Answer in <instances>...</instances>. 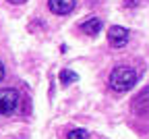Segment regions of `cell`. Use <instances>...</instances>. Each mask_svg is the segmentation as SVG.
Returning a JSON list of instances; mask_svg holds the SVG:
<instances>
[{
    "label": "cell",
    "instance_id": "obj_1",
    "mask_svg": "<svg viewBox=\"0 0 149 139\" xmlns=\"http://www.w3.org/2000/svg\"><path fill=\"white\" fill-rule=\"evenodd\" d=\"M137 81H139V73L133 67H126V65L116 67L114 71L110 73V77H108V83H110L112 91H116V93L128 91L130 87H135Z\"/></svg>",
    "mask_w": 149,
    "mask_h": 139
},
{
    "label": "cell",
    "instance_id": "obj_3",
    "mask_svg": "<svg viewBox=\"0 0 149 139\" xmlns=\"http://www.w3.org/2000/svg\"><path fill=\"white\" fill-rule=\"evenodd\" d=\"M108 44L112 48H124L128 44V29L120 25H112L108 29Z\"/></svg>",
    "mask_w": 149,
    "mask_h": 139
},
{
    "label": "cell",
    "instance_id": "obj_6",
    "mask_svg": "<svg viewBox=\"0 0 149 139\" xmlns=\"http://www.w3.org/2000/svg\"><path fill=\"white\" fill-rule=\"evenodd\" d=\"M102 27H104V21L100 17H91V19H87V21L81 25V29L87 33V35H97L100 31H102Z\"/></svg>",
    "mask_w": 149,
    "mask_h": 139
},
{
    "label": "cell",
    "instance_id": "obj_8",
    "mask_svg": "<svg viewBox=\"0 0 149 139\" xmlns=\"http://www.w3.org/2000/svg\"><path fill=\"white\" fill-rule=\"evenodd\" d=\"M89 135H87V131L85 129H72V131H68V135H66V139H87Z\"/></svg>",
    "mask_w": 149,
    "mask_h": 139
},
{
    "label": "cell",
    "instance_id": "obj_2",
    "mask_svg": "<svg viewBox=\"0 0 149 139\" xmlns=\"http://www.w3.org/2000/svg\"><path fill=\"white\" fill-rule=\"evenodd\" d=\"M21 104V95L17 89H0V116H10Z\"/></svg>",
    "mask_w": 149,
    "mask_h": 139
},
{
    "label": "cell",
    "instance_id": "obj_11",
    "mask_svg": "<svg viewBox=\"0 0 149 139\" xmlns=\"http://www.w3.org/2000/svg\"><path fill=\"white\" fill-rule=\"evenodd\" d=\"M137 4V0H126V6H135Z\"/></svg>",
    "mask_w": 149,
    "mask_h": 139
},
{
    "label": "cell",
    "instance_id": "obj_7",
    "mask_svg": "<svg viewBox=\"0 0 149 139\" xmlns=\"http://www.w3.org/2000/svg\"><path fill=\"white\" fill-rule=\"evenodd\" d=\"M74 81H79V75L74 71H68V69L60 71V83L62 85H68V83H74Z\"/></svg>",
    "mask_w": 149,
    "mask_h": 139
},
{
    "label": "cell",
    "instance_id": "obj_10",
    "mask_svg": "<svg viewBox=\"0 0 149 139\" xmlns=\"http://www.w3.org/2000/svg\"><path fill=\"white\" fill-rule=\"evenodd\" d=\"M2 79H4V65L0 62V81H2Z\"/></svg>",
    "mask_w": 149,
    "mask_h": 139
},
{
    "label": "cell",
    "instance_id": "obj_4",
    "mask_svg": "<svg viewBox=\"0 0 149 139\" xmlns=\"http://www.w3.org/2000/svg\"><path fill=\"white\" fill-rule=\"evenodd\" d=\"M133 112L139 114V116H145L149 114V87H143L137 95H135V100H133Z\"/></svg>",
    "mask_w": 149,
    "mask_h": 139
},
{
    "label": "cell",
    "instance_id": "obj_5",
    "mask_svg": "<svg viewBox=\"0 0 149 139\" xmlns=\"http://www.w3.org/2000/svg\"><path fill=\"white\" fill-rule=\"evenodd\" d=\"M77 0H48V8L54 15H68L74 11Z\"/></svg>",
    "mask_w": 149,
    "mask_h": 139
},
{
    "label": "cell",
    "instance_id": "obj_9",
    "mask_svg": "<svg viewBox=\"0 0 149 139\" xmlns=\"http://www.w3.org/2000/svg\"><path fill=\"white\" fill-rule=\"evenodd\" d=\"M6 2H10V4H23V2H27V0H6Z\"/></svg>",
    "mask_w": 149,
    "mask_h": 139
}]
</instances>
